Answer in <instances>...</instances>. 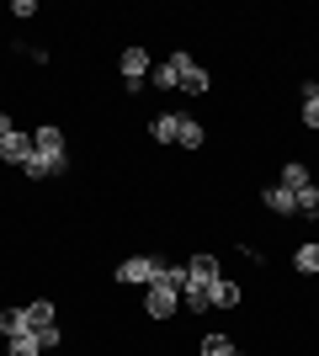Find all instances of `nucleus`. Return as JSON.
<instances>
[{
  "label": "nucleus",
  "instance_id": "obj_1",
  "mask_svg": "<svg viewBox=\"0 0 319 356\" xmlns=\"http://www.w3.org/2000/svg\"><path fill=\"white\" fill-rule=\"evenodd\" d=\"M117 70H122V86H128V90H144V86H149L154 59L144 54V48H122V54H117Z\"/></svg>",
  "mask_w": 319,
  "mask_h": 356
},
{
  "label": "nucleus",
  "instance_id": "obj_2",
  "mask_svg": "<svg viewBox=\"0 0 319 356\" xmlns=\"http://www.w3.org/2000/svg\"><path fill=\"white\" fill-rule=\"evenodd\" d=\"M160 266H165L160 255H128V261L117 266V282H128V287H149L154 277H160Z\"/></svg>",
  "mask_w": 319,
  "mask_h": 356
},
{
  "label": "nucleus",
  "instance_id": "obj_3",
  "mask_svg": "<svg viewBox=\"0 0 319 356\" xmlns=\"http://www.w3.org/2000/svg\"><path fill=\"white\" fill-rule=\"evenodd\" d=\"M170 59H176V74H181V90H186V96H208L213 80H208V70H202L186 48H181V54H170Z\"/></svg>",
  "mask_w": 319,
  "mask_h": 356
},
{
  "label": "nucleus",
  "instance_id": "obj_4",
  "mask_svg": "<svg viewBox=\"0 0 319 356\" xmlns=\"http://www.w3.org/2000/svg\"><path fill=\"white\" fill-rule=\"evenodd\" d=\"M22 170H27L32 181H54V176L69 170V154H43V149H32L27 160H22Z\"/></svg>",
  "mask_w": 319,
  "mask_h": 356
},
{
  "label": "nucleus",
  "instance_id": "obj_5",
  "mask_svg": "<svg viewBox=\"0 0 319 356\" xmlns=\"http://www.w3.org/2000/svg\"><path fill=\"white\" fill-rule=\"evenodd\" d=\"M176 309H181V293H176V287H165L160 277H154L149 293H144V314H154V319H170Z\"/></svg>",
  "mask_w": 319,
  "mask_h": 356
},
{
  "label": "nucleus",
  "instance_id": "obj_6",
  "mask_svg": "<svg viewBox=\"0 0 319 356\" xmlns=\"http://www.w3.org/2000/svg\"><path fill=\"white\" fill-rule=\"evenodd\" d=\"M32 154V134H22V128H11V134L0 138V160H11V165H22Z\"/></svg>",
  "mask_w": 319,
  "mask_h": 356
},
{
  "label": "nucleus",
  "instance_id": "obj_7",
  "mask_svg": "<svg viewBox=\"0 0 319 356\" xmlns=\"http://www.w3.org/2000/svg\"><path fill=\"white\" fill-rule=\"evenodd\" d=\"M186 277L197 287H213L218 282V255H192V261H186Z\"/></svg>",
  "mask_w": 319,
  "mask_h": 356
},
{
  "label": "nucleus",
  "instance_id": "obj_8",
  "mask_svg": "<svg viewBox=\"0 0 319 356\" xmlns=\"http://www.w3.org/2000/svg\"><path fill=\"white\" fill-rule=\"evenodd\" d=\"M181 118H186V112H160V118L149 122V138H160V144H176V134H181Z\"/></svg>",
  "mask_w": 319,
  "mask_h": 356
},
{
  "label": "nucleus",
  "instance_id": "obj_9",
  "mask_svg": "<svg viewBox=\"0 0 319 356\" xmlns=\"http://www.w3.org/2000/svg\"><path fill=\"white\" fill-rule=\"evenodd\" d=\"M261 202H266L272 213H282V218H293V213H298V197H293L288 186H266V192H261Z\"/></svg>",
  "mask_w": 319,
  "mask_h": 356
},
{
  "label": "nucleus",
  "instance_id": "obj_10",
  "mask_svg": "<svg viewBox=\"0 0 319 356\" xmlns=\"http://www.w3.org/2000/svg\"><path fill=\"white\" fill-rule=\"evenodd\" d=\"M240 303V287L229 282V277H218V282L208 287V309H234Z\"/></svg>",
  "mask_w": 319,
  "mask_h": 356
},
{
  "label": "nucleus",
  "instance_id": "obj_11",
  "mask_svg": "<svg viewBox=\"0 0 319 356\" xmlns=\"http://www.w3.org/2000/svg\"><path fill=\"white\" fill-rule=\"evenodd\" d=\"M149 86L154 90H181V74H176V59H160L149 70Z\"/></svg>",
  "mask_w": 319,
  "mask_h": 356
},
{
  "label": "nucleus",
  "instance_id": "obj_12",
  "mask_svg": "<svg viewBox=\"0 0 319 356\" xmlns=\"http://www.w3.org/2000/svg\"><path fill=\"white\" fill-rule=\"evenodd\" d=\"M6 356H43V341H38V330H22L6 341Z\"/></svg>",
  "mask_w": 319,
  "mask_h": 356
},
{
  "label": "nucleus",
  "instance_id": "obj_13",
  "mask_svg": "<svg viewBox=\"0 0 319 356\" xmlns=\"http://www.w3.org/2000/svg\"><path fill=\"white\" fill-rule=\"evenodd\" d=\"M32 149H43V154H64V134L54 128V122H43V128L32 134Z\"/></svg>",
  "mask_w": 319,
  "mask_h": 356
},
{
  "label": "nucleus",
  "instance_id": "obj_14",
  "mask_svg": "<svg viewBox=\"0 0 319 356\" xmlns=\"http://www.w3.org/2000/svg\"><path fill=\"white\" fill-rule=\"evenodd\" d=\"M293 271L319 277V245H298V250H293Z\"/></svg>",
  "mask_w": 319,
  "mask_h": 356
},
{
  "label": "nucleus",
  "instance_id": "obj_15",
  "mask_svg": "<svg viewBox=\"0 0 319 356\" xmlns=\"http://www.w3.org/2000/svg\"><path fill=\"white\" fill-rule=\"evenodd\" d=\"M277 186H288V192H304V186H309V165L288 160V165H282V181H277Z\"/></svg>",
  "mask_w": 319,
  "mask_h": 356
},
{
  "label": "nucleus",
  "instance_id": "obj_16",
  "mask_svg": "<svg viewBox=\"0 0 319 356\" xmlns=\"http://www.w3.org/2000/svg\"><path fill=\"white\" fill-rule=\"evenodd\" d=\"M304 128H319V80L304 86Z\"/></svg>",
  "mask_w": 319,
  "mask_h": 356
},
{
  "label": "nucleus",
  "instance_id": "obj_17",
  "mask_svg": "<svg viewBox=\"0 0 319 356\" xmlns=\"http://www.w3.org/2000/svg\"><path fill=\"white\" fill-rule=\"evenodd\" d=\"M48 325H54V303H48V298H38V303L27 309V330H48Z\"/></svg>",
  "mask_w": 319,
  "mask_h": 356
},
{
  "label": "nucleus",
  "instance_id": "obj_18",
  "mask_svg": "<svg viewBox=\"0 0 319 356\" xmlns=\"http://www.w3.org/2000/svg\"><path fill=\"white\" fill-rule=\"evenodd\" d=\"M22 330H27V309H6V314H0V335H6V341L22 335Z\"/></svg>",
  "mask_w": 319,
  "mask_h": 356
},
{
  "label": "nucleus",
  "instance_id": "obj_19",
  "mask_svg": "<svg viewBox=\"0 0 319 356\" xmlns=\"http://www.w3.org/2000/svg\"><path fill=\"white\" fill-rule=\"evenodd\" d=\"M181 149H202V122L197 118H181V134H176Z\"/></svg>",
  "mask_w": 319,
  "mask_h": 356
},
{
  "label": "nucleus",
  "instance_id": "obj_20",
  "mask_svg": "<svg viewBox=\"0 0 319 356\" xmlns=\"http://www.w3.org/2000/svg\"><path fill=\"white\" fill-rule=\"evenodd\" d=\"M293 197H298V213H304V218H319V186L314 181H309L304 192H293Z\"/></svg>",
  "mask_w": 319,
  "mask_h": 356
},
{
  "label": "nucleus",
  "instance_id": "obj_21",
  "mask_svg": "<svg viewBox=\"0 0 319 356\" xmlns=\"http://www.w3.org/2000/svg\"><path fill=\"white\" fill-rule=\"evenodd\" d=\"M202 356H234V341L229 335H202Z\"/></svg>",
  "mask_w": 319,
  "mask_h": 356
},
{
  "label": "nucleus",
  "instance_id": "obj_22",
  "mask_svg": "<svg viewBox=\"0 0 319 356\" xmlns=\"http://www.w3.org/2000/svg\"><path fill=\"white\" fill-rule=\"evenodd\" d=\"M160 282L181 293V287H186V266H170V261H165V266H160Z\"/></svg>",
  "mask_w": 319,
  "mask_h": 356
},
{
  "label": "nucleus",
  "instance_id": "obj_23",
  "mask_svg": "<svg viewBox=\"0 0 319 356\" xmlns=\"http://www.w3.org/2000/svg\"><path fill=\"white\" fill-rule=\"evenodd\" d=\"M38 341H43V351H54V346H59L64 335H59V325H48V330H38Z\"/></svg>",
  "mask_w": 319,
  "mask_h": 356
},
{
  "label": "nucleus",
  "instance_id": "obj_24",
  "mask_svg": "<svg viewBox=\"0 0 319 356\" xmlns=\"http://www.w3.org/2000/svg\"><path fill=\"white\" fill-rule=\"evenodd\" d=\"M11 128H16V122H11V118H6V112H0V138H6V134H11Z\"/></svg>",
  "mask_w": 319,
  "mask_h": 356
},
{
  "label": "nucleus",
  "instance_id": "obj_25",
  "mask_svg": "<svg viewBox=\"0 0 319 356\" xmlns=\"http://www.w3.org/2000/svg\"><path fill=\"white\" fill-rule=\"evenodd\" d=\"M234 356H245V351H234Z\"/></svg>",
  "mask_w": 319,
  "mask_h": 356
}]
</instances>
